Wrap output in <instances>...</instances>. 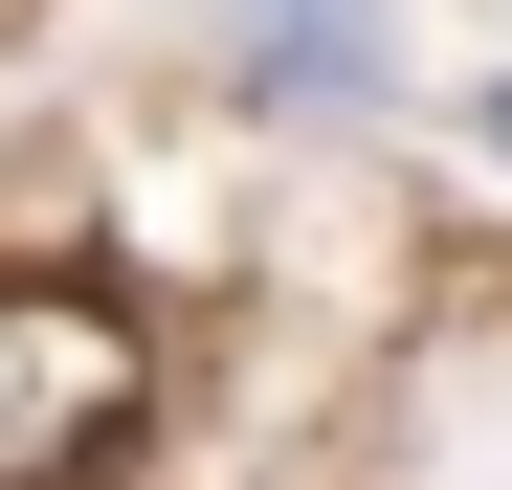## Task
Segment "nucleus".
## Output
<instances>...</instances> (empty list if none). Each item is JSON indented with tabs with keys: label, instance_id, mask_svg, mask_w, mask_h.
<instances>
[{
	"label": "nucleus",
	"instance_id": "obj_1",
	"mask_svg": "<svg viewBox=\"0 0 512 490\" xmlns=\"http://www.w3.org/2000/svg\"><path fill=\"white\" fill-rule=\"evenodd\" d=\"M112 401H134V335L90 290H23V312H0V490H45L67 446H112Z\"/></svg>",
	"mask_w": 512,
	"mask_h": 490
}]
</instances>
